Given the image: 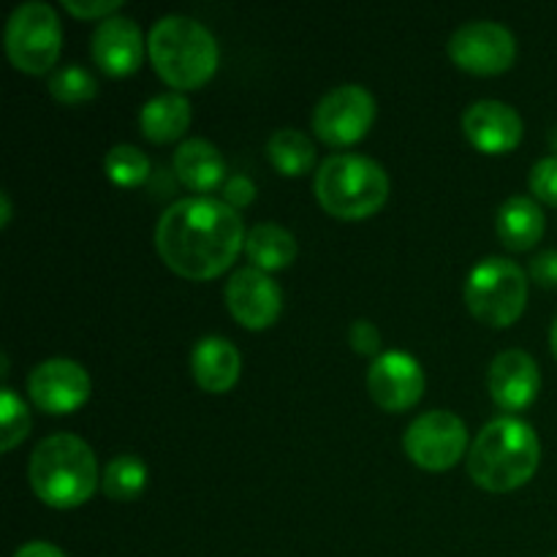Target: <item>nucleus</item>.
Segmentation results:
<instances>
[{"mask_svg": "<svg viewBox=\"0 0 557 557\" xmlns=\"http://www.w3.org/2000/svg\"><path fill=\"white\" fill-rule=\"evenodd\" d=\"M243 218L226 201L190 196L174 201L156 228V248L163 264L188 281L223 275L245 248Z\"/></svg>", "mask_w": 557, "mask_h": 557, "instance_id": "obj_1", "label": "nucleus"}, {"mask_svg": "<svg viewBox=\"0 0 557 557\" xmlns=\"http://www.w3.org/2000/svg\"><path fill=\"white\" fill-rule=\"evenodd\" d=\"M542 462L536 430L515 417L490 422L468 451V473L487 493H511L533 479Z\"/></svg>", "mask_w": 557, "mask_h": 557, "instance_id": "obj_2", "label": "nucleus"}, {"mask_svg": "<svg viewBox=\"0 0 557 557\" xmlns=\"http://www.w3.org/2000/svg\"><path fill=\"white\" fill-rule=\"evenodd\" d=\"M30 487L52 509H76L98 487V462L90 446L71 433H54L33 449Z\"/></svg>", "mask_w": 557, "mask_h": 557, "instance_id": "obj_3", "label": "nucleus"}, {"mask_svg": "<svg viewBox=\"0 0 557 557\" xmlns=\"http://www.w3.org/2000/svg\"><path fill=\"white\" fill-rule=\"evenodd\" d=\"M152 69L174 90H196L215 76L218 41L201 22L190 16L169 14L156 22L147 38Z\"/></svg>", "mask_w": 557, "mask_h": 557, "instance_id": "obj_4", "label": "nucleus"}, {"mask_svg": "<svg viewBox=\"0 0 557 557\" xmlns=\"http://www.w3.org/2000/svg\"><path fill=\"white\" fill-rule=\"evenodd\" d=\"M315 199L337 221H364L389 199V174L373 158L341 152L319 166Z\"/></svg>", "mask_w": 557, "mask_h": 557, "instance_id": "obj_5", "label": "nucleus"}, {"mask_svg": "<svg viewBox=\"0 0 557 557\" xmlns=\"http://www.w3.org/2000/svg\"><path fill=\"white\" fill-rule=\"evenodd\" d=\"M466 302L473 319L482 324L506 330L525 313L528 277L522 267L511 259L490 256L479 261L466 283Z\"/></svg>", "mask_w": 557, "mask_h": 557, "instance_id": "obj_6", "label": "nucleus"}, {"mask_svg": "<svg viewBox=\"0 0 557 557\" xmlns=\"http://www.w3.org/2000/svg\"><path fill=\"white\" fill-rule=\"evenodd\" d=\"M63 27L47 3H22L5 22V52L14 69L25 74H47L60 58Z\"/></svg>", "mask_w": 557, "mask_h": 557, "instance_id": "obj_7", "label": "nucleus"}, {"mask_svg": "<svg viewBox=\"0 0 557 557\" xmlns=\"http://www.w3.org/2000/svg\"><path fill=\"white\" fill-rule=\"evenodd\" d=\"M406 455L424 471H449L468 449V428L457 413L428 411L406 430Z\"/></svg>", "mask_w": 557, "mask_h": 557, "instance_id": "obj_8", "label": "nucleus"}, {"mask_svg": "<svg viewBox=\"0 0 557 557\" xmlns=\"http://www.w3.org/2000/svg\"><path fill=\"white\" fill-rule=\"evenodd\" d=\"M375 123V98L362 85H341L326 92L313 112V131L330 147H351Z\"/></svg>", "mask_w": 557, "mask_h": 557, "instance_id": "obj_9", "label": "nucleus"}, {"mask_svg": "<svg viewBox=\"0 0 557 557\" xmlns=\"http://www.w3.org/2000/svg\"><path fill=\"white\" fill-rule=\"evenodd\" d=\"M449 58L457 69L476 76H498L515 65L517 41L509 27L479 20L457 27L449 38Z\"/></svg>", "mask_w": 557, "mask_h": 557, "instance_id": "obj_10", "label": "nucleus"}, {"mask_svg": "<svg viewBox=\"0 0 557 557\" xmlns=\"http://www.w3.org/2000/svg\"><path fill=\"white\" fill-rule=\"evenodd\" d=\"M90 375L79 362L71 359H47L36 364L27 375V395L41 408L44 413L52 417H65L74 413L90 400Z\"/></svg>", "mask_w": 557, "mask_h": 557, "instance_id": "obj_11", "label": "nucleus"}, {"mask_svg": "<svg viewBox=\"0 0 557 557\" xmlns=\"http://www.w3.org/2000/svg\"><path fill=\"white\" fill-rule=\"evenodd\" d=\"M368 392L379 408L403 413L424 395L422 364L406 351H386L368 370Z\"/></svg>", "mask_w": 557, "mask_h": 557, "instance_id": "obj_12", "label": "nucleus"}, {"mask_svg": "<svg viewBox=\"0 0 557 557\" xmlns=\"http://www.w3.org/2000/svg\"><path fill=\"white\" fill-rule=\"evenodd\" d=\"M226 305L234 321L250 332L270 330L283 310V292L267 272L256 267L234 272L226 286Z\"/></svg>", "mask_w": 557, "mask_h": 557, "instance_id": "obj_13", "label": "nucleus"}, {"mask_svg": "<svg viewBox=\"0 0 557 557\" xmlns=\"http://www.w3.org/2000/svg\"><path fill=\"white\" fill-rule=\"evenodd\" d=\"M487 386L500 411H525L542 389V373H539L536 359L522 348H509V351L498 354L490 364Z\"/></svg>", "mask_w": 557, "mask_h": 557, "instance_id": "obj_14", "label": "nucleus"}, {"mask_svg": "<svg viewBox=\"0 0 557 557\" xmlns=\"http://www.w3.org/2000/svg\"><path fill=\"white\" fill-rule=\"evenodd\" d=\"M468 141L484 156H506L522 141L525 125L520 112L504 101H476L462 114Z\"/></svg>", "mask_w": 557, "mask_h": 557, "instance_id": "obj_15", "label": "nucleus"}, {"mask_svg": "<svg viewBox=\"0 0 557 557\" xmlns=\"http://www.w3.org/2000/svg\"><path fill=\"white\" fill-rule=\"evenodd\" d=\"M92 60L109 76H128L145 60V41L134 20L109 16L92 33Z\"/></svg>", "mask_w": 557, "mask_h": 557, "instance_id": "obj_16", "label": "nucleus"}, {"mask_svg": "<svg viewBox=\"0 0 557 557\" xmlns=\"http://www.w3.org/2000/svg\"><path fill=\"white\" fill-rule=\"evenodd\" d=\"M190 373H194L196 384L210 395H226L234 389L243 373V357H239L237 346L226 337H205L190 351Z\"/></svg>", "mask_w": 557, "mask_h": 557, "instance_id": "obj_17", "label": "nucleus"}, {"mask_svg": "<svg viewBox=\"0 0 557 557\" xmlns=\"http://www.w3.org/2000/svg\"><path fill=\"white\" fill-rule=\"evenodd\" d=\"M174 174L194 194H212L226 180V161L207 139H188L174 152Z\"/></svg>", "mask_w": 557, "mask_h": 557, "instance_id": "obj_18", "label": "nucleus"}, {"mask_svg": "<svg viewBox=\"0 0 557 557\" xmlns=\"http://www.w3.org/2000/svg\"><path fill=\"white\" fill-rule=\"evenodd\" d=\"M544 212L528 196H511L498 210V237L515 253L531 250L544 237Z\"/></svg>", "mask_w": 557, "mask_h": 557, "instance_id": "obj_19", "label": "nucleus"}, {"mask_svg": "<svg viewBox=\"0 0 557 557\" xmlns=\"http://www.w3.org/2000/svg\"><path fill=\"white\" fill-rule=\"evenodd\" d=\"M141 136L156 145H169L180 139L190 125V101L183 92H163L150 98L139 114Z\"/></svg>", "mask_w": 557, "mask_h": 557, "instance_id": "obj_20", "label": "nucleus"}, {"mask_svg": "<svg viewBox=\"0 0 557 557\" xmlns=\"http://www.w3.org/2000/svg\"><path fill=\"white\" fill-rule=\"evenodd\" d=\"M245 253L256 270L270 275V272L292 267V261L297 259V239L288 228L277 226V223H259L248 232Z\"/></svg>", "mask_w": 557, "mask_h": 557, "instance_id": "obj_21", "label": "nucleus"}, {"mask_svg": "<svg viewBox=\"0 0 557 557\" xmlns=\"http://www.w3.org/2000/svg\"><path fill=\"white\" fill-rule=\"evenodd\" d=\"M267 156L283 177H302L313 169L315 147L302 131L281 128L267 141Z\"/></svg>", "mask_w": 557, "mask_h": 557, "instance_id": "obj_22", "label": "nucleus"}, {"mask_svg": "<svg viewBox=\"0 0 557 557\" xmlns=\"http://www.w3.org/2000/svg\"><path fill=\"white\" fill-rule=\"evenodd\" d=\"M147 487V466L136 455H117L103 468L101 490L109 500L131 504Z\"/></svg>", "mask_w": 557, "mask_h": 557, "instance_id": "obj_23", "label": "nucleus"}, {"mask_svg": "<svg viewBox=\"0 0 557 557\" xmlns=\"http://www.w3.org/2000/svg\"><path fill=\"white\" fill-rule=\"evenodd\" d=\"M103 172L120 188H139L150 180V158L134 145H117L103 158Z\"/></svg>", "mask_w": 557, "mask_h": 557, "instance_id": "obj_24", "label": "nucleus"}, {"mask_svg": "<svg viewBox=\"0 0 557 557\" xmlns=\"http://www.w3.org/2000/svg\"><path fill=\"white\" fill-rule=\"evenodd\" d=\"M49 92L58 103L65 107H76V103L92 101L98 96V82L90 71H85L82 65H65L58 74L49 79Z\"/></svg>", "mask_w": 557, "mask_h": 557, "instance_id": "obj_25", "label": "nucleus"}, {"mask_svg": "<svg viewBox=\"0 0 557 557\" xmlns=\"http://www.w3.org/2000/svg\"><path fill=\"white\" fill-rule=\"evenodd\" d=\"M0 428H3L0 451H11L30 433V413L11 386H3V392H0Z\"/></svg>", "mask_w": 557, "mask_h": 557, "instance_id": "obj_26", "label": "nucleus"}, {"mask_svg": "<svg viewBox=\"0 0 557 557\" xmlns=\"http://www.w3.org/2000/svg\"><path fill=\"white\" fill-rule=\"evenodd\" d=\"M531 190L539 201L557 207V156L542 158L531 169Z\"/></svg>", "mask_w": 557, "mask_h": 557, "instance_id": "obj_27", "label": "nucleus"}, {"mask_svg": "<svg viewBox=\"0 0 557 557\" xmlns=\"http://www.w3.org/2000/svg\"><path fill=\"white\" fill-rule=\"evenodd\" d=\"M348 343L359 357H381V332L373 321H354L351 330H348Z\"/></svg>", "mask_w": 557, "mask_h": 557, "instance_id": "obj_28", "label": "nucleus"}, {"mask_svg": "<svg viewBox=\"0 0 557 557\" xmlns=\"http://www.w3.org/2000/svg\"><path fill=\"white\" fill-rule=\"evenodd\" d=\"M65 11L76 20H109L114 11L123 9V0H101V3H79V0H63Z\"/></svg>", "mask_w": 557, "mask_h": 557, "instance_id": "obj_29", "label": "nucleus"}, {"mask_svg": "<svg viewBox=\"0 0 557 557\" xmlns=\"http://www.w3.org/2000/svg\"><path fill=\"white\" fill-rule=\"evenodd\" d=\"M253 199L256 185L253 180L245 177V174H234V177L226 180V185H223V201H226L228 207H234V210L253 205Z\"/></svg>", "mask_w": 557, "mask_h": 557, "instance_id": "obj_30", "label": "nucleus"}, {"mask_svg": "<svg viewBox=\"0 0 557 557\" xmlns=\"http://www.w3.org/2000/svg\"><path fill=\"white\" fill-rule=\"evenodd\" d=\"M533 281L542 288H557V250H544L531 261Z\"/></svg>", "mask_w": 557, "mask_h": 557, "instance_id": "obj_31", "label": "nucleus"}, {"mask_svg": "<svg viewBox=\"0 0 557 557\" xmlns=\"http://www.w3.org/2000/svg\"><path fill=\"white\" fill-rule=\"evenodd\" d=\"M14 557H65V553H60V549L49 542H30L22 544Z\"/></svg>", "mask_w": 557, "mask_h": 557, "instance_id": "obj_32", "label": "nucleus"}, {"mask_svg": "<svg viewBox=\"0 0 557 557\" xmlns=\"http://www.w3.org/2000/svg\"><path fill=\"white\" fill-rule=\"evenodd\" d=\"M11 223V199L9 194H0V226H9Z\"/></svg>", "mask_w": 557, "mask_h": 557, "instance_id": "obj_33", "label": "nucleus"}, {"mask_svg": "<svg viewBox=\"0 0 557 557\" xmlns=\"http://www.w3.org/2000/svg\"><path fill=\"white\" fill-rule=\"evenodd\" d=\"M549 346H553V354H555V359H557V319H555V324H553V332H549Z\"/></svg>", "mask_w": 557, "mask_h": 557, "instance_id": "obj_34", "label": "nucleus"}, {"mask_svg": "<svg viewBox=\"0 0 557 557\" xmlns=\"http://www.w3.org/2000/svg\"><path fill=\"white\" fill-rule=\"evenodd\" d=\"M549 147H553V152H557V125L549 131Z\"/></svg>", "mask_w": 557, "mask_h": 557, "instance_id": "obj_35", "label": "nucleus"}, {"mask_svg": "<svg viewBox=\"0 0 557 557\" xmlns=\"http://www.w3.org/2000/svg\"><path fill=\"white\" fill-rule=\"evenodd\" d=\"M553 557H557V555H553Z\"/></svg>", "mask_w": 557, "mask_h": 557, "instance_id": "obj_36", "label": "nucleus"}]
</instances>
